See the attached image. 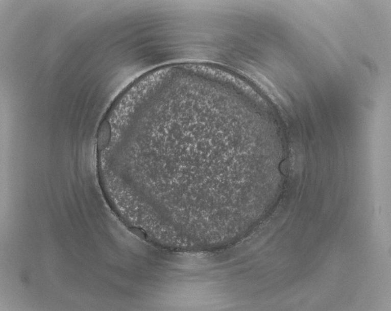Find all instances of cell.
I'll list each match as a JSON object with an SVG mask.
<instances>
[{"label": "cell", "mask_w": 391, "mask_h": 311, "mask_svg": "<svg viewBox=\"0 0 391 311\" xmlns=\"http://www.w3.org/2000/svg\"><path fill=\"white\" fill-rule=\"evenodd\" d=\"M111 135H112V130H111L110 124L109 121H104L102 123L98 133L97 150L99 152L103 151L109 145Z\"/></svg>", "instance_id": "1"}]
</instances>
